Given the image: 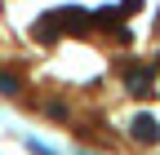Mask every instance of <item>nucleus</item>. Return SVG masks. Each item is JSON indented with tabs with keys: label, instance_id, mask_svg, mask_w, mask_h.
<instances>
[{
	"label": "nucleus",
	"instance_id": "1",
	"mask_svg": "<svg viewBox=\"0 0 160 155\" xmlns=\"http://www.w3.org/2000/svg\"><path fill=\"white\" fill-rule=\"evenodd\" d=\"M129 142L133 146H160V120L151 111H133L129 115Z\"/></svg>",
	"mask_w": 160,
	"mask_h": 155
},
{
	"label": "nucleus",
	"instance_id": "2",
	"mask_svg": "<svg viewBox=\"0 0 160 155\" xmlns=\"http://www.w3.org/2000/svg\"><path fill=\"white\" fill-rule=\"evenodd\" d=\"M151 67H142V62H125V89L133 93V98H151L156 93V80H151Z\"/></svg>",
	"mask_w": 160,
	"mask_h": 155
},
{
	"label": "nucleus",
	"instance_id": "3",
	"mask_svg": "<svg viewBox=\"0 0 160 155\" xmlns=\"http://www.w3.org/2000/svg\"><path fill=\"white\" fill-rule=\"evenodd\" d=\"M53 13H58V22H62V35H85V31H93V13L76 9V5H62V9H53Z\"/></svg>",
	"mask_w": 160,
	"mask_h": 155
},
{
	"label": "nucleus",
	"instance_id": "4",
	"mask_svg": "<svg viewBox=\"0 0 160 155\" xmlns=\"http://www.w3.org/2000/svg\"><path fill=\"white\" fill-rule=\"evenodd\" d=\"M31 35H36L40 45H53V40H62V22H58V13L49 9V13H45V18H40V22L31 27Z\"/></svg>",
	"mask_w": 160,
	"mask_h": 155
},
{
	"label": "nucleus",
	"instance_id": "5",
	"mask_svg": "<svg viewBox=\"0 0 160 155\" xmlns=\"http://www.w3.org/2000/svg\"><path fill=\"white\" fill-rule=\"evenodd\" d=\"M0 93H5V98H18V93H22V80H18V71H0Z\"/></svg>",
	"mask_w": 160,
	"mask_h": 155
},
{
	"label": "nucleus",
	"instance_id": "6",
	"mask_svg": "<svg viewBox=\"0 0 160 155\" xmlns=\"http://www.w3.org/2000/svg\"><path fill=\"white\" fill-rule=\"evenodd\" d=\"M40 115H49V120H67L71 111H67V102H53V98H49V102H45V111H40Z\"/></svg>",
	"mask_w": 160,
	"mask_h": 155
},
{
	"label": "nucleus",
	"instance_id": "7",
	"mask_svg": "<svg viewBox=\"0 0 160 155\" xmlns=\"http://www.w3.org/2000/svg\"><path fill=\"white\" fill-rule=\"evenodd\" d=\"M142 9V0H120V13H138Z\"/></svg>",
	"mask_w": 160,
	"mask_h": 155
},
{
	"label": "nucleus",
	"instance_id": "8",
	"mask_svg": "<svg viewBox=\"0 0 160 155\" xmlns=\"http://www.w3.org/2000/svg\"><path fill=\"white\" fill-rule=\"evenodd\" d=\"M156 67H160V53H156Z\"/></svg>",
	"mask_w": 160,
	"mask_h": 155
},
{
	"label": "nucleus",
	"instance_id": "9",
	"mask_svg": "<svg viewBox=\"0 0 160 155\" xmlns=\"http://www.w3.org/2000/svg\"><path fill=\"white\" fill-rule=\"evenodd\" d=\"M156 27H160V18H156Z\"/></svg>",
	"mask_w": 160,
	"mask_h": 155
}]
</instances>
